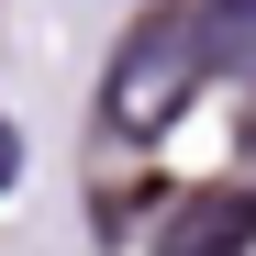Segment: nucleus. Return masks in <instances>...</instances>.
<instances>
[{
  "mask_svg": "<svg viewBox=\"0 0 256 256\" xmlns=\"http://www.w3.org/2000/svg\"><path fill=\"white\" fill-rule=\"evenodd\" d=\"M200 90V22L190 12H145L134 34H122V56H112V90H100V122L122 145H156L167 122L190 112Z\"/></svg>",
  "mask_w": 256,
  "mask_h": 256,
  "instance_id": "f257e3e1",
  "label": "nucleus"
},
{
  "mask_svg": "<svg viewBox=\"0 0 256 256\" xmlns=\"http://www.w3.org/2000/svg\"><path fill=\"white\" fill-rule=\"evenodd\" d=\"M256 245V190H212L178 212V234H167V256H245Z\"/></svg>",
  "mask_w": 256,
  "mask_h": 256,
  "instance_id": "f03ea898",
  "label": "nucleus"
},
{
  "mask_svg": "<svg viewBox=\"0 0 256 256\" xmlns=\"http://www.w3.org/2000/svg\"><path fill=\"white\" fill-rule=\"evenodd\" d=\"M200 67L256 78V0H200Z\"/></svg>",
  "mask_w": 256,
  "mask_h": 256,
  "instance_id": "7ed1b4c3",
  "label": "nucleus"
},
{
  "mask_svg": "<svg viewBox=\"0 0 256 256\" xmlns=\"http://www.w3.org/2000/svg\"><path fill=\"white\" fill-rule=\"evenodd\" d=\"M12 178H22V134L0 122V190H12Z\"/></svg>",
  "mask_w": 256,
  "mask_h": 256,
  "instance_id": "20e7f679",
  "label": "nucleus"
}]
</instances>
